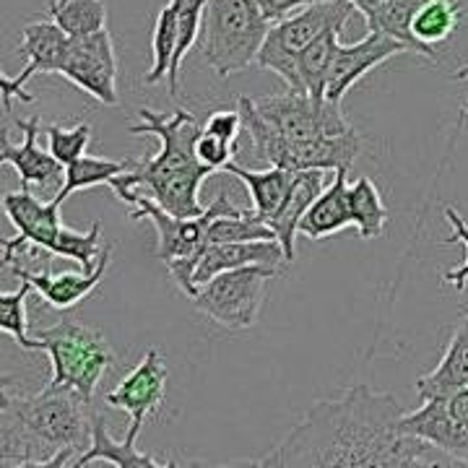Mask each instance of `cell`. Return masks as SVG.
<instances>
[{"instance_id": "34", "label": "cell", "mask_w": 468, "mask_h": 468, "mask_svg": "<svg viewBox=\"0 0 468 468\" xmlns=\"http://www.w3.org/2000/svg\"><path fill=\"white\" fill-rule=\"evenodd\" d=\"M48 149L50 154L63 165H73L76 159H81L86 154V146L91 141V125L89 122H79L73 128H60V125H48Z\"/></svg>"}, {"instance_id": "38", "label": "cell", "mask_w": 468, "mask_h": 468, "mask_svg": "<svg viewBox=\"0 0 468 468\" xmlns=\"http://www.w3.org/2000/svg\"><path fill=\"white\" fill-rule=\"evenodd\" d=\"M258 3H261L263 14H266L271 21H282V18H286L289 14L300 11L304 5L320 3V0H258Z\"/></svg>"}, {"instance_id": "6", "label": "cell", "mask_w": 468, "mask_h": 468, "mask_svg": "<svg viewBox=\"0 0 468 468\" xmlns=\"http://www.w3.org/2000/svg\"><path fill=\"white\" fill-rule=\"evenodd\" d=\"M354 11L356 8L349 0H320V3L304 5L300 11L289 14L282 21H273L266 34V42L258 52V66L276 73L289 89L300 91L297 55L307 45H313L323 32H328L334 27L344 29Z\"/></svg>"}, {"instance_id": "14", "label": "cell", "mask_w": 468, "mask_h": 468, "mask_svg": "<svg viewBox=\"0 0 468 468\" xmlns=\"http://www.w3.org/2000/svg\"><path fill=\"white\" fill-rule=\"evenodd\" d=\"M68 48H70V37H68L55 21H32L24 27L21 32V42H18V52L27 55V68L18 73L16 79L3 76L0 79V97H3V110L5 115H11V101L18 100L24 104H32L34 97L24 91V86L37 73H58L66 63Z\"/></svg>"}, {"instance_id": "24", "label": "cell", "mask_w": 468, "mask_h": 468, "mask_svg": "<svg viewBox=\"0 0 468 468\" xmlns=\"http://www.w3.org/2000/svg\"><path fill=\"white\" fill-rule=\"evenodd\" d=\"M461 18H463L461 3H455V0H424L419 5L414 21H411V32H414V39L421 50V58L437 63L435 48L451 39L458 29V24H461Z\"/></svg>"}, {"instance_id": "17", "label": "cell", "mask_w": 468, "mask_h": 468, "mask_svg": "<svg viewBox=\"0 0 468 468\" xmlns=\"http://www.w3.org/2000/svg\"><path fill=\"white\" fill-rule=\"evenodd\" d=\"M401 432L430 442L435 451L448 455L452 463L468 466V430L452 417L445 399H424L417 411L403 414Z\"/></svg>"}, {"instance_id": "19", "label": "cell", "mask_w": 468, "mask_h": 468, "mask_svg": "<svg viewBox=\"0 0 468 468\" xmlns=\"http://www.w3.org/2000/svg\"><path fill=\"white\" fill-rule=\"evenodd\" d=\"M323 187H325V169H300L294 175V183L289 187V196L282 203L279 214L268 221V227L276 234V239L282 242L289 263L297 255V239L294 237L300 232L302 217L307 214V208L323 193Z\"/></svg>"}, {"instance_id": "32", "label": "cell", "mask_w": 468, "mask_h": 468, "mask_svg": "<svg viewBox=\"0 0 468 468\" xmlns=\"http://www.w3.org/2000/svg\"><path fill=\"white\" fill-rule=\"evenodd\" d=\"M177 50V5L175 0H169L167 5L159 11L156 24H154V34H151V70L146 73V84H159L167 81L169 68H172V58Z\"/></svg>"}, {"instance_id": "23", "label": "cell", "mask_w": 468, "mask_h": 468, "mask_svg": "<svg viewBox=\"0 0 468 468\" xmlns=\"http://www.w3.org/2000/svg\"><path fill=\"white\" fill-rule=\"evenodd\" d=\"M224 172H229L232 177H237V180H242V183L248 185L252 211L258 214V218H263L266 224L279 214L282 203L289 196V187L294 183V175H297V172L284 167H268L255 172V169L239 167L237 162H229L224 167Z\"/></svg>"}, {"instance_id": "2", "label": "cell", "mask_w": 468, "mask_h": 468, "mask_svg": "<svg viewBox=\"0 0 468 468\" xmlns=\"http://www.w3.org/2000/svg\"><path fill=\"white\" fill-rule=\"evenodd\" d=\"M91 409L70 388L0 390V468H66L91 442Z\"/></svg>"}, {"instance_id": "40", "label": "cell", "mask_w": 468, "mask_h": 468, "mask_svg": "<svg viewBox=\"0 0 468 468\" xmlns=\"http://www.w3.org/2000/svg\"><path fill=\"white\" fill-rule=\"evenodd\" d=\"M349 3L356 8V14H362L365 21H367V18L378 11V5H380L383 0H349Z\"/></svg>"}, {"instance_id": "15", "label": "cell", "mask_w": 468, "mask_h": 468, "mask_svg": "<svg viewBox=\"0 0 468 468\" xmlns=\"http://www.w3.org/2000/svg\"><path fill=\"white\" fill-rule=\"evenodd\" d=\"M401 52H409L403 42L383 32H372V29L365 39H359L354 45H338L334 66H331V76H328L325 100L344 101L351 86L356 84L362 76H367L369 70L383 66L385 60H390L393 55H401Z\"/></svg>"}, {"instance_id": "30", "label": "cell", "mask_w": 468, "mask_h": 468, "mask_svg": "<svg viewBox=\"0 0 468 468\" xmlns=\"http://www.w3.org/2000/svg\"><path fill=\"white\" fill-rule=\"evenodd\" d=\"M175 5H177V50H175L172 68H169L167 73L169 97H177V89H180V68H183L185 55L193 50V45L201 39L206 0H175Z\"/></svg>"}, {"instance_id": "41", "label": "cell", "mask_w": 468, "mask_h": 468, "mask_svg": "<svg viewBox=\"0 0 468 468\" xmlns=\"http://www.w3.org/2000/svg\"><path fill=\"white\" fill-rule=\"evenodd\" d=\"M452 81H468V66H463L461 70L452 73Z\"/></svg>"}, {"instance_id": "4", "label": "cell", "mask_w": 468, "mask_h": 468, "mask_svg": "<svg viewBox=\"0 0 468 468\" xmlns=\"http://www.w3.org/2000/svg\"><path fill=\"white\" fill-rule=\"evenodd\" d=\"M237 110L242 115V131L250 135L252 156L266 167H284L292 172H300V169L335 172V169H351L359 156L362 141L356 131L292 144L258 112L255 100L239 97Z\"/></svg>"}, {"instance_id": "12", "label": "cell", "mask_w": 468, "mask_h": 468, "mask_svg": "<svg viewBox=\"0 0 468 468\" xmlns=\"http://www.w3.org/2000/svg\"><path fill=\"white\" fill-rule=\"evenodd\" d=\"M60 76L101 104L115 107L120 101L117 97V55L112 34L107 32V27L89 34V37L70 39Z\"/></svg>"}, {"instance_id": "1", "label": "cell", "mask_w": 468, "mask_h": 468, "mask_svg": "<svg viewBox=\"0 0 468 468\" xmlns=\"http://www.w3.org/2000/svg\"><path fill=\"white\" fill-rule=\"evenodd\" d=\"M399 401L351 385L335 399L315 401L271 452L252 461L255 466L335 468V466H440L452 463L432 455V445L401 432Z\"/></svg>"}, {"instance_id": "29", "label": "cell", "mask_w": 468, "mask_h": 468, "mask_svg": "<svg viewBox=\"0 0 468 468\" xmlns=\"http://www.w3.org/2000/svg\"><path fill=\"white\" fill-rule=\"evenodd\" d=\"M248 239H276L273 229L255 211L248 208H232L214 217L206 232V245L217 242H248Z\"/></svg>"}, {"instance_id": "26", "label": "cell", "mask_w": 468, "mask_h": 468, "mask_svg": "<svg viewBox=\"0 0 468 468\" xmlns=\"http://www.w3.org/2000/svg\"><path fill=\"white\" fill-rule=\"evenodd\" d=\"M349 208L354 227L362 239H378L388 227V206H385L383 196L378 190V185L369 177H359L349 185Z\"/></svg>"}, {"instance_id": "36", "label": "cell", "mask_w": 468, "mask_h": 468, "mask_svg": "<svg viewBox=\"0 0 468 468\" xmlns=\"http://www.w3.org/2000/svg\"><path fill=\"white\" fill-rule=\"evenodd\" d=\"M234 151H237L234 144H227L224 138H218V135L214 133H206V131H201L198 144H196L198 159H201L206 167L214 169V172H217V169H224L229 162H234Z\"/></svg>"}, {"instance_id": "11", "label": "cell", "mask_w": 468, "mask_h": 468, "mask_svg": "<svg viewBox=\"0 0 468 468\" xmlns=\"http://www.w3.org/2000/svg\"><path fill=\"white\" fill-rule=\"evenodd\" d=\"M167 380L169 369L165 356L156 349H149L141 356V362L115 385V390L104 396L107 406L120 409L131 417V430L125 435L131 445H135V440L141 437L144 424L165 406Z\"/></svg>"}, {"instance_id": "37", "label": "cell", "mask_w": 468, "mask_h": 468, "mask_svg": "<svg viewBox=\"0 0 468 468\" xmlns=\"http://www.w3.org/2000/svg\"><path fill=\"white\" fill-rule=\"evenodd\" d=\"M203 131L237 146V135L242 131V115H239V110H214L203 120Z\"/></svg>"}, {"instance_id": "27", "label": "cell", "mask_w": 468, "mask_h": 468, "mask_svg": "<svg viewBox=\"0 0 468 468\" xmlns=\"http://www.w3.org/2000/svg\"><path fill=\"white\" fill-rule=\"evenodd\" d=\"M133 167V159H101V156H89L84 154L81 159H76L73 165L66 167V177H63V187L58 190L55 201L63 206L68 196L79 193V190H89V187H97V185H110L115 180L117 175L128 172Z\"/></svg>"}, {"instance_id": "25", "label": "cell", "mask_w": 468, "mask_h": 468, "mask_svg": "<svg viewBox=\"0 0 468 468\" xmlns=\"http://www.w3.org/2000/svg\"><path fill=\"white\" fill-rule=\"evenodd\" d=\"M341 27H334L323 32L304 50L297 55V79H300V91H307L315 100H325L328 89V76L335 60V52L341 45Z\"/></svg>"}, {"instance_id": "22", "label": "cell", "mask_w": 468, "mask_h": 468, "mask_svg": "<svg viewBox=\"0 0 468 468\" xmlns=\"http://www.w3.org/2000/svg\"><path fill=\"white\" fill-rule=\"evenodd\" d=\"M97 461H104V463H112V466L120 468L169 466V461H159V458H154L149 452L138 451V448L131 445L128 440L120 442V440H115V437L110 435V430H107V414L94 403V409H91V442H89V448L73 461V466H89V463H97Z\"/></svg>"}, {"instance_id": "5", "label": "cell", "mask_w": 468, "mask_h": 468, "mask_svg": "<svg viewBox=\"0 0 468 468\" xmlns=\"http://www.w3.org/2000/svg\"><path fill=\"white\" fill-rule=\"evenodd\" d=\"M34 351H48L52 378L45 388H70L86 401H94L104 375L115 365V351L97 328L79 320H60L32 335Z\"/></svg>"}, {"instance_id": "31", "label": "cell", "mask_w": 468, "mask_h": 468, "mask_svg": "<svg viewBox=\"0 0 468 468\" xmlns=\"http://www.w3.org/2000/svg\"><path fill=\"white\" fill-rule=\"evenodd\" d=\"M421 3L424 0H383L378 5V11L367 18V29L383 32L388 37H393V39H399L409 48V52H417L421 58V50H419L414 32H411V21L417 16Z\"/></svg>"}, {"instance_id": "3", "label": "cell", "mask_w": 468, "mask_h": 468, "mask_svg": "<svg viewBox=\"0 0 468 468\" xmlns=\"http://www.w3.org/2000/svg\"><path fill=\"white\" fill-rule=\"evenodd\" d=\"M271 24L258 0H206L198 39L201 60L218 79L250 68L258 63Z\"/></svg>"}, {"instance_id": "16", "label": "cell", "mask_w": 468, "mask_h": 468, "mask_svg": "<svg viewBox=\"0 0 468 468\" xmlns=\"http://www.w3.org/2000/svg\"><path fill=\"white\" fill-rule=\"evenodd\" d=\"M112 263V248L107 245L100 255V263L91 268V271H66V273H52L50 268L45 271H27V268L11 263L14 276L21 282H29V284L39 292V297L48 302V307L52 310H70L76 307L79 302H84L97 286L104 282L107 271Z\"/></svg>"}, {"instance_id": "20", "label": "cell", "mask_w": 468, "mask_h": 468, "mask_svg": "<svg viewBox=\"0 0 468 468\" xmlns=\"http://www.w3.org/2000/svg\"><path fill=\"white\" fill-rule=\"evenodd\" d=\"M349 169H335L334 183L325 185L323 193L307 208V214L300 221V234L310 239H325L331 234L341 232L346 227H354L349 208Z\"/></svg>"}, {"instance_id": "13", "label": "cell", "mask_w": 468, "mask_h": 468, "mask_svg": "<svg viewBox=\"0 0 468 468\" xmlns=\"http://www.w3.org/2000/svg\"><path fill=\"white\" fill-rule=\"evenodd\" d=\"M3 211L14 221L18 232L16 237L3 239V263L11 266L16 255L32 250L52 252L58 237L63 232V218H60V203L52 198L50 203L39 201L29 193V187H21L14 193L3 196Z\"/></svg>"}, {"instance_id": "9", "label": "cell", "mask_w": 468, "mask_h": 468, "mask_svg": "<svg viewBox=\"0 0 468 468\" xmlns=\"http://www.w3.org/2000/svg\"><path fill=\"white\" fill-rule=\"evenodd\" d=\"M255 104H258V112L292 144L354 131L349 120L341 112V101L315 100L307 91H297V89L255 100Z\"/></svg>"}, {"instance_id": "10", "label": "cell", "mask_w": 468, "mask_h": 468, "mask_svg": "<svg viewBox=\"0 0 468 468\" xmlns=\"http://www.w3.org/2000/svg\"><path fill=\"white\" fill-rule=\"evenodd\" d=\"M289 263L286 252L279 239H248V242H217L203 245L187 261H172L167 271L172 273L175 284L183 289L187 297L198 292V286L211 282L221 271H232L242 266H268L279 268Z\"/></svg>"}, {"instance_id": "8", "label": "cell", "mask_w": 468, "mask_h": 468, "mask_svg": "<svg viewBox=\"0 0 468 468\" xmlns=\"http://www.w3.org/2000/svg\"><path fill=\"white\" fill-rule=\"evenodd\" d=\"M120 201L131 206V218H146L154 224L156 229V258L167 266L172 261H187L193 258L196 252L201 250L206 245V232H208V224L214 221V217L224 214V211H232L237 208L224 190H218L217 198L208 203V208L203 211L201 217L193 218H180L175 214H169L167 208H162L159 203L151 198L149 193H141V190H131L125 196H120Z\"/></svg>"}, {"instance_id": "28", "label": "cell", "mask_w": 468, "mask_h": 468, "mask_svg": "<svg viewBox=\"0 0 468 468\" xmlns=\"http://www.w3.org/2000/svg\"><path fill=\"white\" fill-rule=\"evenodd\" d=\"M48 16L76 39L107 27V5L104 0H48Z\"/></svg>"}, {"instance_id": "21", "label": "cell", "mask_w": 468, "mask_h": 468, "mask_svg": "<svg viewBox=\"0 0 468 468\" xmlns=\"http://www.w3.org/2000/svg\"><path fill=\"white\" fill-rule=\"evenodd\" d=\"M468 385V313L455 323L448 349L437 367L417 380L419 399H442Z\"/></svg>"}, {"instance_id": "33", "label": "cell", "mask_w": 468, "mask_h": 468, "mask_svg": "<svg viewBox=\"0 0 468 468\" xmlns=\"http://www.w3.org/2000/svg\"><path fill=\"white\" fill-rule=\"evenodd\" d=\"M34 286L29 282L18 286L16 292L0 294V328L16 338L24 351H34V338L29 335V320H27V297Z\"/></svg>"}, {"instance_id": "39", "label": "cell", "mask_w": 468, "mask_h": 468, "mask_svg": "<svg viewBox=\"0 0 468 468\" xmlns=\"http://www.w3.org/2000/svg\"><path fill=\"white\" fill-rule=\"evenodd\" d=\"M445 401H448V409H451V414L463 427L468 430V385L466 388H458V390H452L451 396H442Z\"/></svg>"}, {"instance_id": "18", "label": "cell", "mask_w": 468, "mask_h": 468, "mask_svg": "<svg viewBox=\"0 0 468 468\" xmlns=\"http://www.w3.org/2000/svg\"><path fill=\"white\" fill-rule=\"evenodd\" d=\"M16 128L24 133V144L14 146L8 133L3 131V149H0V162L8 167L16 169V175L21 177V185H39V187H50L58 180L66 177V167L52 156L50 151H42L37 146V135H39V115H34L32 120H18Z\"/></svg>"}, {"instance_id": "7", "label": "cell", "mask_w": 468, "mask_h": 468, "mask_svg": "<svg viewBox=\"0 0 468 468\" xmlns=\"http://www.w3.org/2000/svg\"><path fill=\"white\" fill-rule=\"evenodd\" d=\"M279 271L268 266H242L221 271L211 282L198 286L190 297L196 310L227 331H245L258 323L266 302L268 282Z\"/></svg>"}, {"instance_id": "35", "label": "cell", "mask_w": 468, "mask_h": 468, "mask_svg": "<svg viewBox=\"0 0 468 468\" xmlns=\"http://www.w3.org/2000/svg\"><path fill=\"white\" fill-rule=\"evenodd\" d=\"M445 218H448V224L452 227V237L448 239V242H458V245H463V248H466V258H463V263L445 273V284H451L455 286L458 292H463L468 282V224H466V218L458 214V208H452V206H445Z\"/></svg>"}]
</instances>
